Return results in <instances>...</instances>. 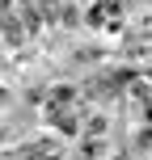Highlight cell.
<instances>
[{
  "label": "cell",
  "mask_w": 152,
  "mask_h": 160,
  "mask_svg": "<svg viewBox=\"0 0 152 160\" xmlns=\"http://www.w3.org/2000/svg\"><path fill=\"white\" fill-rule=\"evenodd\" d=\"M85 148H89V152H85L89 160H110V143H106V139H89Z\"/></svg>",
  "instance_id": "obj_1"
}]
</instances>
